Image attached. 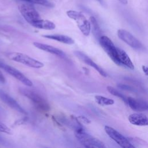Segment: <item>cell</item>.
<instances>
[{
  "label": "cell",
  "mask_w": 148,
  "mask_h": 148,
  "mask_svg": "<svg viewBox=\"0 0 148 148\" xmlns=\"http://www.w3.org/2000/svg\"><path fill=\"white\" fill-rule=\"evenodd\" d=\"M75 135L77 140L86 148H106L102 141L86 133L83 128L75 130Z\"/></svg>",
  "instance_id": "6da1fadb"
},
{
  "label": "cell",
  "mask_w": 148,
  "mask_h": 148,
  "mask_svg": "<svg viewBox=\"0 0 148 148\" xmlns=\"http://www.w3.org/2000/svg\"><path fill=\"white\" fill-rule=\"evenodd\" d=\"M9 59L24 64L27 66L34 68H41L44 66V64L41 61L35 60L31 57L19 52H10L6 54Z\"/></svg>",
  "instance_id": "7a4b0ae2"
},
{
  "label": "cell",
  "mask_w": 148,
  "mask_h": 148,
  "mask_svg": "<svg viewBox=\"0 0 148 148\" xmlns=\"http://www.w3.org/2000/svg\"><path fill=\"white\" fill-rule=\"evenodd\" d=\"M66 14L76 22L78 28L84 36H87L90 35L91 31L90 23L82 12L69 10L66 12Z\"/></svg>",
  "instance_id": "3957f363"
},
{
  "label": "cell",
  "mask_w": 148,
  "mask_h": 148,
  "mask_svg": "<svg viewBox=\"0 0 148 148\" xmlns=\"http://www.w3.org/2000/svg\"><path fill=\"white\" fill-rule=\"evenodd\" d=\"M20 92L24 96L28 98L37 109L43 112H49L50 110V107L48 102L36 92L26 88H20Z\"/></svg>",
  "instance_id": "277c9868"
},
{
  "label": "cell",
  "mask_w": 148,
  "mask_h": 148,
  "mask_svg": "<svg viewBox=\"0 0 148 148\" xmlns=\"http://www.w3.org/2000/svg\"><path fill=\"white\" fill-rule=\"evenodd\" d=\"M100 45L110 58L117 65H120L118 58L117 47L112 40L105 35H102L98 40Z\"/></svg>",
  "instance_id": "5b68a950"
},
{
  "label": "cell",
  "mask_w": 148,
  "mask_h": 148,
  "mask_svg": "<svg viewBox=\"0 0 148 148\" xmlns=\"http://www.w3.org/2000/svg\"><path fill=\"white\" fill-rule=\"evenodd\" d=\"M18 9L25 21L31 25L40 19L38 11L31 5L23 3L18 6Z\"/></svg>",
  "instance_id": "8992f818"
},
{
  "label": "cell",
  "mask_w": 148,
  "mask_h": 148,
  "mask_svg": "<svg viewBox=\"0 0 148 148\" xmlns=\"http://www.w3.org/2000/svg\"><path fill=\"white\" fill-rule=\"evenodd\" d=\"M105 131L108 136L122 148H135L126 138L113 128L105 126Z\"/></svg>",
  "instance_id": "52a82bcc"
},
{
  "label": "cell",
  "mask_w": 148,
  "mask_h": 148,
  "mask_svg": "<svg viewBox=\"0 0 148 148\" xmlns=\"http://www.w3.org/2000/svg\"><path fill=\"white\" fill-rule=\"evenodd\" d=\"M117 36L121 40L124 42L133 49L140 50L143 48L142 43L132 34L125 29H120L117 31Z\"/></svg>",
  "instance_id": "ba28073f"
},
{
  "label": "cell",
  "mask_w": 148,
  "mask_h": 148,
  "mask_svg": "<svg viewBox=\"0 0 148 148\" xmlns=\"http://www.w3.org/2000/svg\"><path fill=\"white\" fill-rule=\"evenodd\" d=\"M0 68H2L8 73L19 80L24 85L29 87H31L33 85L32 82L28 77L14 67L0 62Z\"/></svg>",
  "instance_id": "9c48e42d"
},
{
  "label": "cell",
  "mask_w": 148,
  "mask_h": 148,
  "mask_svg": "<svg viewBox=\"0 0 148 148\" xmlns=\"http://www.w3.org/2000/svg\"><path fill=\"white\" fill-rule=\"evenodd\" d=\"M0 100L14 110L23 114H27V112L12 97L6 94L4 91L0 89Z\"/></svg>",
  "instance_id": "30bf717a"
},
{
  "label": "cell",
  "mask_w": 148,
  "mask_h": 148,
  "mask_svg": "<svg viewBox=\"0 0 148 148\" xmlns=\"http://www.w3.org/2000/svg\"><path fill=\"white\" fill-rule=\"evenodd\" d=\"M73 54L82 62L85 63L86 64L90 66L91 67L93 68L95 70H96L102 76L106 77L108 74L98 64H97L94 61H93L89 57H88L86 54L83 53L81 51L75 50L73 51Z\"/></svg>",
  "instance_id": "8fae6325"
},
{
  "label": "cell",
  "mask_w": 148,
  "mask_h": 148,
  "mask_svg": "<svg viewBox=\"0 0 148 148\" xmlns=\"http://www.w3.org/2000/svg\"><path fill=\"white\" fill-rule=\"evenodd\" d=\"M33 45L35 47L38 48L40 50H42L43 51H45L50 53L51 54L56 55L58 57L65 58V56H66L64 52L62 51L61 50H60L58 48H56L54 46H52L51 45L42 43L38 42H33Z\"/></svg>",
  "instance_id": "7c38bea8"
},
{
  "label": "cell",
  "mask_w": 148,
  "mask_h": 148,
  "mask_svg": "<svg viewBox=\"0 0 148 148\" xmlns=\"http://www.w3.org/2000/svg\"><path fill=\"white\" fill-rule=\"evenodd\" d=\"M127 103L132 110L137 112L146 111L148 109V105L146 101L136 99L131 97H127Z\"/></svg>",
  "instance_id": "4fadbf2b"
},
{
  "label": "cell",
  "mask_w": 148,
  "mask_h": 148,
  "mask_svg": "<svg viewBox=\"0 0 148 148\" xmlns=\"http://www.w3.org/2000/svg\"><path fill=\"white\" fill-rule=\"evenodd\" d=\"M130 123L138 126H146L148 125L147 116L140 113H135L130 114L128 117Z\"/></svg>",
  "instance_id": "5bb4252c"
},
{
  "label": "cell",
  "mask_w": 148,
  "mask_h": 148,
  "mask_svg": "<svg viewBox=\"0 0 148 148\" xmlns=\"http://www.w3.org/2000/svg\"><path fill=\"white\" fill-rule=\"evenodd\" d=\"M118 58L120 65H124L131 69H134V65L128 54L123 49L117 47Z\"/></svg>",
  "instance_id": "9a60e30c"
},
{
  "label": "cell",
  "mask_w": 148,
  "mask_h": 148,
  "mask_svg": "<svg viewBox=\"0 0 148 148\" xmlns=\"http://www.w3.org/2000/svg\"><path fill=\"white\" fill-rule=\"evenodd\" d=\"M42 36L49 39L56 40V41L61 42L64 44H67V45H72L75 43L74 40L72 38L65 35L49 34V35H43Z\"/></svg>",
  "instance_id": "2e32d148"
},
{
  "label": "cell",
  "mask_w": 148,
  "mask_h": 148,
  "mask_svg": "<svg viewBox=\"0 0 148 148\" xmlns=\"http://www.w3.org/2000/svg\"><path fill=\"white\" fill-rule=\"evenodd\" d=\"M31 25L36 28L46 30H51L56 28V25L52 21L48 20H43L41 18L32 24Z\"/></svg>",
  "instance_id": "e0dca14e"
},
{
  "label": "cell",
  "mask_w": 148,
  "mask_h": 148,
  "mask_svg": "<svg viewBox=\"0 0 148 148\" xmlns=\"http://www.w3.org/2000/svg\"><path fill=\"white\" fill-rule=\"evenodd\" d=\"M90 25H92V32L95 37L96 38V39H98V40L100 37L102 36V34H101V31L100 27L97 23V21L94 17L91 16L90 18Z\"/></svg>",
  "instance_id": "ac0fdd59"
},
{
  "label": "cell",
  "mask_w": 148,
  "mask_h": 148,
  "mask_svg": "<svg viewBox=\"0 0 148 148\" xmlns=\"http://www.w3.org/2000/svg\"><path fill=\"white\" fill-rule=\"evenodd\" d=\"M95 101L98 104L102 106L112 105L114 103V100L112 99L108 98L102 95H95Z\"/></svg>",
  "instance_id": "d6986e66"
},
{
  "label": "cell",
  "mask_w": 148,
  "mask_h": 148,
  "mask_svg": "<svg viewBox=\"0 0 148 148\" xmlns=\"http://www.w3.org/2000/svg\"><path fill=\"white\" fill-rule=\"evenodd\" d=\"M107 88V90L108 91V92L109 93H110L111 94H112L114 96H116V97H117L120 98H121L125 103H127V97H126L123 94H122L121 92H120V91H119L118 90H116L114 88H113V87H111V86H108L106 87Z\"/></svg>",
  "instance_id": "ffe728a7"
},
{
  "label": "cell",
  "mask_w": 148,
  "mask_h": 148,
  "mask_svg": "<svg viewBox=\"0 0 148 148\" xmlns=\"http://www.w3.org/2000/svg\"><path fill=\"white\" fill-rule=\"evenodd\" d=\"M21 1H25L29 3H32L38 4V5H43L47 7H53L54 6V5L51 2H50L47 0H21Z\"/></svg>",
  "instance_id": "44dd1931"
},
{
  "label": "cell",
  "mask_w": 148,
  "mask_h": 148,
  "mask_svg": "<svg viewBox=\"0 0 148 148\" xmlns=\"http://www.w3.org/2000/svg\"><path fill=\"white\" fill-rule=\"evenodd\" d=\"M0 132L5 133L9 135L12 134V130L7 125H6L1 121H0Z\"/></svg>",
  "instance_id": "7402d4cb"
},
{
  "label": "cell",
  "mask_w": 148,
  "mask_h": 148,
  "mask_svg": "<svg viewBox=\"0 0 148 148\" xmlns=\"http://www.w3.org/2000/svg\"><path fill=\"white\" fill-rule=\"evenodd\" d=\"M118 87L123 90H127V91H135L134 88H133L130 86L125 85V84H120L118 85Z\"/></svg>",
  "instance_id": "603a6c76"
},
{
  "label": "cell",
  "mask_w": 148,
  "mask_h": 148,
  "mask_svg": "<svg viewBox=\"0 0 148 148\" xmlns=\"http://www.w3.org/2000/svg\"><path fill=\"white\" fill-rule=\"evenodd\" d=\"M76 118L79 122H83V123L85 124H90L91 123V121L89 119H88L87 117L83 116H80Z\"/></svg>",
  "instance_id": "cb8c5ba5"
},
{
  "label": "cell",
  "mask_w": 148,
  "mask_h": 148,
  "mask_svg": "<svg viewBox=\"0 0 148 148\" xmlns=\"http://www.w3.org/2000/svg\"><path fill=\"white\" fill-rule=\"evenodd\" d=\"M5 82H6V79H5L4 76L3 75L2 73L0 71V83H5Z\"/></svg>",
  "instance_id": "d4e9b609"
},
{
  "label": "cell",
  "mask_w": 148,
  "mask_h": 148,
  "mask_svg": "<svg viewBox=\"0 0 148 148\" xmlns=\"http://www.w3.org/2000/svg\"><path fill=\"white\" fill-rule=\"evenodd\" d=\"M26 120H27V118L25 117V118L22 119L21 120H17V121H16V124L17 125H20V124H21L24 123L25 121H26Z\"/></svg>",
  "instance_id": "484cf974"
},
{
  "label": "cell",
  "mask_w": 148,
  "mask_h": 148,
  "mask_svg": "<svg viewBox=\"0 0 148 148\" xmlns=\"http://www.w3.org/2000/svg\"><path fill=\"white\" fill-rule=\"evenodd\" d=\"M142 69H143V72H145V75H147V68L145 65H143L142 66Z\"/></svg>",
  "instance_id": "4316f807"
},
{
  "label": "cell",
  "mask_w": 148,
  "mask_h": 148,
  "mask_svg": "<svg viewBox=\"0 0 148 148\" xmlns=\"http://www.w3.org/2000/svg\"><path fill=\"white\" fill-rule=\"evenodd\" d=\"M121 3L123 4V5H126L128 3V1L127 0H118Z\"/></svg>",
  "instance_id": "83f0119b"
},
{
  "label": "cell",
  "mask_w": 148,
  "mask_h": 148,
  "mask_svg": "<svg viewBox=\"0 0 148 148\" xmlns=\"http://www.w3.org/2000/svg\"><path fill=\"white\" fill-rule=\"evenodd\" d=\"M101 4H103V0H97Z\"/></svg>",
  "instance_id": "f1b7e54d"
},
{
  "label": "cell",
  "mask_w": 148,
  "mask_h": 148,
  "mask_svg": "<svg viewBox=\"0 0 148 148\" xmlns=\"http://www.w3.org/2000/svg\"><path fill=\"white\" fill-rule=\"evenodd\" d=\"M43 148H49V147H43Z\"/></svg>",
  "instance_id": "f546056e"
},
{
  "label": "cell",
  "mask_w": 148,
  "mask_h": 148,
  "mask_svg": "<svg viewBox=\"0 0 148 148\" xmlns=\"http://www.w3.org/2000/svg\"><path fill=\"white\" fill-rule=\"evenodd\" d=\"M77 148H80V147H77Z\"/></svg>",
  "instance_id": "4dcf8cb0"
}]
</instances>
